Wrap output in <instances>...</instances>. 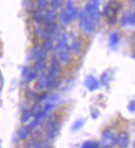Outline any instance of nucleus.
Returning <instances> with one entry per match:
<instances>
[{
    "instance_id": "nucleus-1",
    "label": "nucleus",
    "mask_w": 135,
    "mask_h": 148,
    "mask_svg": "<svg viewBox=\"0 0 135 148\" xmlns=\"http://www.w3.org/2000/svg\"><path fill=\"white\" fill-rule=\"evenodd\" d=\"M61 72H62L61 64L56 58H53L50 61V69L47 74L48 79H49L48 89H55L59 87L60 84L59 77H60Z\"/></svg>"
},
{
    "instance_id": "nucleus-2",
    "label": "nucleus",
    "mask_w": 135,
    "mask_h": 148,
    "mask_svg": "<svg viewBox=\"0 0 135 148\" xmlns=\"http://www.w3.org/2000/svg\"><path fill=\"white\" fill-rule=\"evenodd\" d=\"M121 8V4L117 1H111L105 8L104 14L108 18V23L115 24L117 21V15Z\"/></svg>"
},
{
    "instance_id": "nucleus-3",
    "label": "nucleus",
    "mask_w": 135,
    "mask_h": 148,
    "mask_svg": "<svg viewBox=\"0 0 135 148\" xmlns=\"http://www.w3.org/2000/svg\"><path fill=\"white\" fill-rule=\"evenodd\" d=\"M35 70L37 72H41L46 67V60H47V53L44 51H38L35 55Z\"/></svg>"
},
{
    "instance_id": "nucleus-4",
    "label": "nucleus",
    "mask_w": 135,
    "mask_h": 148,
    "mask_svg": "<svg viewBox=\"0 0 135 148\" xmlns=\"http://www.w3.org/2000/svg\"><path fill=\"white\" fill-rule=\"evenodd\" d=\"M61 126L56 120L50 121L46 127V135L49 140H54L60 132Z\"/></svg>"
},
{
    "instance_id": "nucleus-5",
    "label": "nucleus",
    "mask_w": 135,
    "mask_h": 148,
    "mask_svg": "<svg viewBox=\"0 0 135 148\" xmlns=\"http://www.w3.org/2000/svg\"><path fill=\"white\" fill-rule=\"evenodd\" d=\"M38 77V72L35 69H30L29 67H24L22 71V82L28 84Z\"/></svg>"
},
{
    "instance_id": "nucleus-6",
    "label": "nucleus",
    "mask_w": 135,
    "mask_h": 148,
    "mask_svg": "<svg viewBox=\"0 0 135 148\" xmlns=\"http://www.w3.org/2000/svg\"><path fill=\"white\" fill-rule=\"evenodd\" d=\"M101 140L104 146L107 147H113L116 145V137L111 130H105L101 133Z\"/></svg>"
},
{
    "instance_id": "nucleus-7",
    "label": "nucleus",
    "mask_w": 135,
    "mask_h": 148,
    "mask_svg": "<svg viewBox=\"0 0 135 148\" xmlns=\"http://www.w3.org/2000/svg\"><path fill=\"white\" fill-rule=\"evenodd\" d=\"M84 85L88 89V90L91 91V92H93V91H95V90H96V89H98L100 88V82L96 78L94 77L93 75H89L85 79Z\"/></svg>"
},
{
    "instance_id": "nucleus-8",
    "label": "nucleus",
    "mask_w": 135,
    "mask_h": 148,
    "mask_svg": "<svg viewBox=\"0 0 135 148\" xmlns=\"http://www.w3.org/2000/svg\"><path fill=\"white\" fill-rule=\"evenodd\" d=\"M116 144L119 148H128L130 145V137L126 132H121L116 137Z\"/></svg>"
},
{
    "instance_id": "nucleus-9",
    "label": "nucleus",
    "mask_w": 135,
    "mask_h": 148,
    "mask_svg": "<svg viewBox=\"0 0 135 148\" xmlns=\"http://www.w3.org/2000/svg\"><path fill=\"white\" fill-rule=\"evenodd\" d=\"M37 79V86L41 90H45L48 89L49 84V79L46 73H41V75H38Z\"/></svg>"
},
{
    "instance_id": "nucleus-10",
    "label": "nucleus",
    "mask_w": 135,
    "mask_h": 148,
    "mask_svg": "<svg viewBox=\"0 0 135 148\" xmlns=\"http://www.w3.org/2000/svg\"><path fill=\"white\" fill-rule=\"evenodd\" d=\"M56 56V59L58 60V61L61 65H67L70 62V54L68 50L58 52Z\"/></svg>"
},
{
    "instance_id": "nucleus-11",
    "label": "nucleus",
    "mask_w": 135,
    "mask_h": 148,
    "mask_svg": "<svg viewBox=\"0 0 135 148\" xmlns=\"http://www.w3.org/2000/svg\"><path fill=\"white\" fill-rule=\"evenodd\" d=\"M27 148H52L51 146L46 141L32 140L28 142Z\"/></svg>"
},
{
    "instance_id": "nucleus-12",
    "label": "nucleus",
    "mask_w": 135,
    "mask_h": 148,
    "mask_svg": "<svg viewBox=\"0 0 135 148\" xmlns=\"http://www.w3.org/2000/svg\"><path fill=\"white\" fill-rule=\"evenodd\" d=\"M31 134V129L28 127V125L26 126H23L22 128H20V130L18 131V137L20 140L25 141L26 140Z\"/></svg>"
},
{
    "instance_id": "nucleus-13",
    "label": "nucleus",
    "mask_w": 135,
    "mask_h": 148,
    "mask_svg": "<svg viewBox=\"0 0 135 148\" xmlns=\"http://www.w3.org/2000/svg\"><path fill=\"white\" fill-rule=\"evenodd\" d=\"M33 119H34V116L31 113V110H25L21 116V120L22 123H29Z\"/></svg>"
},
{
    "instance_id": "nucleus-14",
    "label": "nucleus",
    "mask_w": 135,
    "mask_h": 148,
    "mask_svg": "<svg viewBox=\"0 0 135 148\" xmlns=\"http://www.w3.org/2000/svg\"><path fill=\"white\" fill-rule=\"evenodd\" d=\"M84 124H85V120H84V119H77V120H76V121L73 123L71 129H72V131H73V132H77V131L80 130L82 127L84 126Z\"/></svg>"
},
{
    "instance_id": "nucleus-15",
    "label": "nucleus",
    "mask_w": 135,
    "mask_h": 148,
    "mask_svg": "<svg viewBox=\"0 0 135 148\" xmlns=\"http://www.w3.org/2000/svg\"><path fill=\"white\" fill-rule=\"evenodd\" d=\"M100 144L97 141L89 140L85 142L82 145V148H98Z\"/></svg>"
},
{
    "instance_id": "nucleus-16",
    "label": "nucleus",
    "mask_w": 135,
    "mask_h": 148,
    "mask_svg": "<svg viewBox=\"0 0 135 148\" xmlns=\"http://www.w3.org/2000/svg\"><path fill=\"white\" fill-rule=\"evenodd\" d=\"M81 49H82V45H81V42H74L72 46H71L70 50L72 51V53L73 54H78L80 51H81Z\"/></svg>"
},
{
    "instance_id": "nucleus-17",
    "label": "nucleus",
    "mask_w": 135,
    "mask_h": 148,
    "mask_svg": "<svg viewBox=\"0 0 135 148\" xmlns=\"http://www.w3.org/2000/svg\"><path fill=\"white\" fill-rule=\"evenodd\" d=\"M41 111H42V107H41V103H37V102L32 106L31 109V112L33 114L34 117H35L36 115H38L39 113H41Z\"/></svg>"
},
{
    "instance_id": "nucleus-18",
    "label": "nucleus",
    "mask_w": 135,
    "mask_h": 148,
    "mask_svg": "<svg viewBox=\"0 0 135 148\" xmlns=\"http://www.w3.org/2000/svg\"><path fill=\"white\" fill-rule=\"evenodd\" d=\"M118 43H119V36L117 34H114L111 36V43H110V46L111 48L113 50H115L117 49Z\"/></svg>"
},
{
    "instance_id": "nucleus-19",
    "label": "nucleus",
    "mask_w": 135,
    "mask_h": 148,
    "mask_svg": "<svg viewBox=\"0 0 135 148\" xmlns=\"http://www.w3.org/2000/svg\"><path fill=\"white\" fill-rule=\"evenodd\" d=\"M52 49H53V44H52L51 41L46 40L45 42L43 43V45H42V51H44L45 53L50 51Z\"/></svg>"
},
{
    "instance_id": "nucleus-20",
    "label": "nucleus",
    "mask_w": 135,
    "mask_h": 148,
    "mask_svg": "<svg viewBox=\"0 0 135 148\" xmlns=\"http://www.w3.org/2000/svg\"><path fill=\"white\" fill-rule=\"evenodd\" d=\"M49 98V95H48L47 93H43V94H41V95H36V97H35V99H36V102L37 103H41V102H44V101H46Z\"/></svg>"
},
{
    "instance_id": "nucleus-21",
    "label": "nucleus",
    "mask_w": 135,
    "mask_h": 148,
    "mask_svg": "<svg viewBox=\"0 0 135 148\" xmlns=\"http://www.w3.org/2000/svg\"><path fill=\"white\" fill-rule=\"evenodd\" d=\"M100 82L102 84H104V85H106V84L109 82V75H107L106 72H105L104 74H102V75H101V79H100Z\"/></svg>"
},
{
    "instance_id": "nucleus-22",
    "label": "nucleus",
    "mask_w": 135,
    "mask_h": 148,
    "mask_svg": "<svg viewBox=\"0 0 135 148\" xmlns=\"http://www.w3.org/2000/svg\"><path fill=\"white\" fill-rule=\"evenodd\" d=\"M128 110H129L130 113H134L135 103H134V100H132L129 103V106H128Z\"/></svg>"
},
{
    "instance_id": "nucleus-23",
    "label": "nucleus",
    "mask_w": 135,
    "mask_h": 148,
    "mask_svg": "<svg viewBox=\"0 0 135 148\" xmlns=\"http://www.w3.org/2000/svg\"><path fill=\"white\" fill-rule=\"evenodd\" d=\"M91 116H92V118L93 119H97L99 118V116H100V113H99L98 110H96V109L92 110V112H91Z\"/></svg>"
},
{
    "instance_id": "nucleus-24",
    "label": "nucleus",
    "mask_w": 135,
    "mask_h": 148,
    "mask_svg": "<svg viewBox=\"0 0 135 148\" xmlns=\"http://www.w3.org/2000/svg\"><path fill=\"white\" fill-rule=\"evenodd\" d=\"M98 148H108V147H106V146H104V145H102V146H101V145H100Z\"/></svg>"
},
{
    "instance_id": "nucleus-25",
    "label": "nucleus",
    "mask_w": 135,
    "mask_h": 148,
    "mask_svg": "<svg viewBox=\"0 0 135 148\" xmlns=\"http://www.w3.org/2000/svg\"><path fill=\"white\" fill-rule=\"evenodd\" d=\"M0 148H2V145H1V142H0Z\"/></svg>"
}]
</instances>
